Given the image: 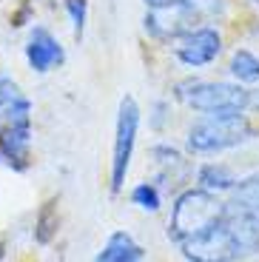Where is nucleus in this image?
<instances>
[{"instance_id": "1", "label": "nucleus", "mask_w": 259, "mask_h": 262, "mask_svg": "<svg viewBox=\"0 0 259 262\" xmlns=\"http://www.w3.org/2000/svg\"><path fill=\"white\" fill-rule=\"evenodd\" d=\"M180 251L188 262H240L259 254V214L225 205L214 223L182 239Z\"/></svg>"}, {"instance_id": "2", "label": "nucleus", "mask_w": 259, "mask_h": 262, "mask_svg": "<svg viewBox=\"0 0 259 262\" xmlns=\"http://www.w3.org/2000/svg\"><path fill=\"white\" fill-rule=\"evenodd\" d=\"M256 137L245 112L236 114H200L188 128V151L191 154H222V151L240 148L242 143Z\"/></svg>"}, {"instance_id": "3", "label": "nucleus", "mask_w": 259, "mask_h": 262, "mask_svg": "<svg viewBox=\"0 0 259 262\" xmlns=\"http://www.w3.org/2000/svg\"><path fill=\"white\" fill-rule=\"evenodd\" d=\"M174 97L194 108L197 114H236L248 112L251 89L228 80H197L188 77L174 85Z\"/></svg>"}, {"instance_id": "4", "label": "nucleus", "mask_w": 259, "mask_h": 262, "mask_svg": "<svg viewBox=\"0 0 259 262\" xmlns=\"http://www.w3.org/2000/svg\"><path fill=\"white\" fill-rule=\"evenodd\" d=\"M222 211H225V203L217 194H211V191H202V188L182 191L174 200V205H171L168 239L180 245L182 239H188L197 231H202L208 223H214Z\"/></svg>"}, {"instance_id": "5", "label": "nucleus", "mask_w": 259, "mask_h": 262, "mask_svg": "<svg viewBox=\"0 0 259 262\" xmlns=\"http://www.w3.org/2000/svg\"><path fill=\"white\" fill-rule=\"evenodd\" d=\"M137 131H140V105L134 97H123L117 108V123H114V154H111V191H123L125 177L131 168L137 145Z\"/></svg>"}, {"instance_id": "6", "label": "nucleus", "mask_w": 259, "mask_h": 262, "mask_svg": "<svg viewBox=\"0 0 259 262\" xmlns=\"http://www.w3.org/2000/svg\"><path fill=\"white\" fill-rule=\"evenodd\" d=\"M222 54V32L217 26H197L174 40V60L185 69H205Z\"/></svg>"}, {"instance_id": "7", "label": "nucleus", "mask_w": 259, "mask_h": 262, "mask_svg": "<svg viewBox=\"0 0 259 262\" xmlns=\"http://www.w3.org/2000/svg\"><path fill=\"white\" fill-rule=\"evenodd\" d=\"M23 54H26V63L34 74H49L66 63L63 43L52 34V29L46 26H32L26 46H23Z\"/></svg>"}, {"instance_id": "8", "label": "nucleus", "mask_w": 259, "mask_h": 262, "mask_svg": "<svg viewBox=\"0 0 259 262\" xmlns=\"http://www.w3.org/2000/svg\"><path fill=\"white\" fill-rule=\"evenodd\" d=\"M0 165L12 171H26L32 165V123H0Z\"/></svg>"}, {"instance_id": "9", "label": "nucleus", "mask_w": 259, "mask_h": 262, "mask_svg": "<svg viewBox=\"0 0 259 262\" xmlns=\"http://www.w3.org/2000/svg\"><path fill=\"white\" fill-rule=\"evenodd\" d=\"M32 112H34V105L23 94V89L12 77L0 74V123L29 125L32 123Z\"/></svg>"}, {"instance_id": "10", "label": "nucleus", "mask_w": 259, "mask_h": 262, "mask_svg": "<svg viewBox=\"0 0 259 262\" xmlns=\"http://www.w3.org/2000/svg\"><path fill=\"white\" fill-rule=\"evenodd\" d=\"M143 245L128 231H114L109 236V243L103 245V251L94 256V262H143Z\"/></svg>"}, {"instance_id": "11", "label": "nucleus", "mask_w": 259, "mask_h": 262, "mask_svg": "<svg viewBox=\"0 0 259 262\" xmlns=\"http://www.w3.org/2000/svg\"><path fill=\"white\" fill-rule=\"evenodd\" d=\"M236 180L240 177L225 163H205L197 168V183H200V188L211 191V194H228L236 185Z\"/></svg>"}, {"instance_id": "12", "label": "nucleus", "mask_w": 259, "mask_h": 262, "mask_svg": "<svg viewBox=\"0 0 259 262\" xmlns=\"http://www.w3.org/2000/svg\"><path fill=\"white\" fill-rule=\"evenodd\" d=\"M228 208L233 211H248V214H259V171L248 174V177L236 180L231 191H228Z\"/></svg>"}, {"instance_id": "13", "label": "nucleus", "mask_w": 259, "mask_h": 262, "mask_svg": "<svg viewBox=\"0 0 259 262\" xmlns=\"http://www.w3.org/2000/svg\"><path fill=\"white\" fill-rule=\"evenodd\" d=\"M228 74L240 85H256L259 83V54L251 49H233L228 60Z\"/></svg>"}, {"instance_id": "14", "label": "nucleus", "mask_w": 259, "mask_h": 262, "mask_svg": "<svg viewBox=\"0 0 259 262\" xmlns=\"http://www.w3.org/2000/svg\"><path fill=\"white\" fill-rule=\"evenodd\" d=\"M131 203L137 205L140 211H160L162 208V196H160V188L154 183H137L131 188Z\"/></svg>"}, {"instance_id": "15", "label": "nucleus", "mask_w": 259, "mask_h": 262, "mask_svg": "<svg viewBox=\"0 0 259 262\" xmlns=\"http://www.w3.org/2000/svg\"><path fill=\"white\" fill-rule=\"evenodd\" d=\"M54 234H57V214H54V203H49L43 205V211L34 220V239L40 245H49L54 239Z\"/></svg>"}, {"instance_id": "16", "label": "nucleus", "mask_w": 259, "mask_h": 262, "mask_svg": "<svg viewBox=\"0 0 259 262\" xmlns=\"http://www.w3.org/2000/svg\"><path fill=\"white\" fill-rule=\"evenodd\" d=\"M63 9L72 20V32L74 37H83L85 32V20H89V0H63Z\"/></svg>"}, {"instance_id": "17", "label": "nucleus", "mask_w": 259, "mask_h": 262, "mask_svg": "<svg viewBox=\"0 0 259 262\" xmlns=\"http://www.w3.org/2000/svg\"><path fill=\"white\" fill-rule=\"evenodd\" d=\"M151 157H154L157 165H162L165 171L182 165V151L177 148V145H171V143H157L154 148H151Z\"/></svg>"}, {"instance_id": "18", "label": "nucleus", "mask_w": 259, "mask_h": 262, "mask_svg": "<svg viewBox=\"0 0 259 262\" xmlns=\"http://www.w3.org/2000/svg\"><path fill=\"white\" fill-rule=\"evenodd\" d=\"M168 117H171V105L165 103V100H157V103L151 105V128L162 131L165 123H168Z\"/></svg>"}, {"instance_id": "19", "label": "nucleus", "mask_w": 259, "mask_h": 262, "mask_svg": "<svg viewBox=\"0 0 259 262\" xmlns=\"http://www.w3.org/2000/svg\"><path fill=\"white\" fill-rule=\"evenodd\" d=\"M188 0H143L145 12H174V9L185 6Z\"/></svg>"}, {"instance_id": "20", "label": "nucleus", "mask_w": 259, "mask_h": 262, "mask_svg": "<svg viewBox=\"0 0 259 262\" xmlns=\"http://www.w3.org/2000/svg\"><path fill=\"white\" fill-rule=\"evenodd\" d=\"M29 17H32V6H29V3H23V6L12 14V26H26Z\"/></svg>"}, {"instance_id": "21", "label": "nucleus", "mask_w": 259, "mask_h": 262, "mask_svg": "<svg viewBox=\"0 0 259 262\" xmlns=\"http://www.w3.org/2000/svg\"><path fill=\"white\" fill-rule=\"evenodd\" d=\"M248 108L259 112V89H253V92H251V103H248Z\"/></svg>"}]
</instances>
